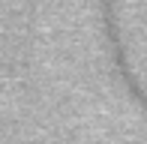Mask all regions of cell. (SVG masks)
I'll use <instances>...</instances> for the list:
<instances>
[{"instance_id": "cell-1", "label": "cell", "mask_w": 147, "mask_h": 144, "mask_svg": "<svg viewBox=\"0 0 147 144\" xmlns=\"http://www.w3.org/2000/svg\"><path fill=\"white\" fill-rule=\"evenodd\" d=\"M102 24H105V39H108V51H111V63H114L117 75L123 78L126 90L132 93V99L147 111V90L138 84L135 72H132L129 60H126L123 42H120V30H117V0H102Z\"/></svg>"}]
</instances>
